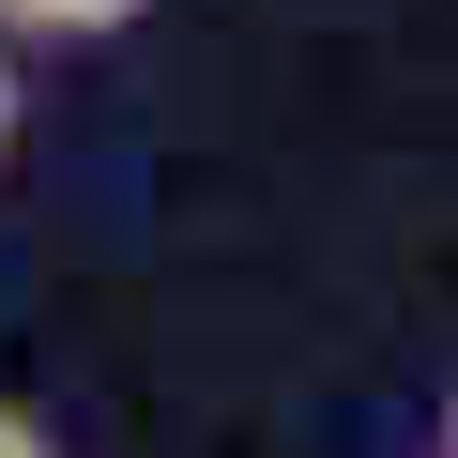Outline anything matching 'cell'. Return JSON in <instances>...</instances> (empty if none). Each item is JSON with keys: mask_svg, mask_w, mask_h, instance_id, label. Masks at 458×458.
Wrapping results in <instances>:
<instances>
[{"mask_svg": "<svg viewBox=\"0 0 458 458\" xmlns=\"http://www.w3.org/2000/svg\"><path fill=\"white\" fill-rule=\"evenodd\" d=\"M0 458H62V443H47V428H31L16 397H0Z\"/></svg>", "mask_w": 458, "mask_h": 458, "instance_id": "cell-2", "label": "cell"}, {"mask_svg": "<svg viewBox=\"0 0 458 458\" xmlns=\"http://www.w3.org/2000/svg\"><path fill=\"white\" fill-rule=\"evenodd\" d=\"M0 16H16V31H62V47H77V31H123L138 0H0Z\"/></svg>", "mask_w": 458, "mask_h": 458, "instance_id": "cell-1", "label": "cell"}, {"mask_svg": "<svg viewBox=\"0 0 458 458\" xmlns=\"http://www.w3.org/2000/svg\"><path fill=\"white\" fill-rule=\"evenodd\" d=\"M0 138H16V77H0Z\"/></svg>", "mask_w": 458, "mask_h": 458, "instance_id": "cell-3", "label": "cell"}]
</instances>
